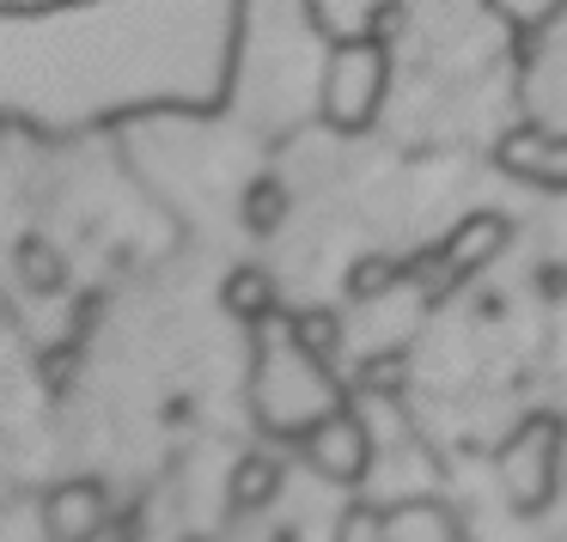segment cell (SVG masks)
Masks as SVG:
<instances>
[{"mask_svg":"<svg viewBox=\"0 0 567 542\" xmlns=\"http://www.w3.org/2000/svg\"><path fill=\"white\" fill-rule=\"evenodd\" d=\"M384 74H391L384 43L379 38H348L342 50L330 55V67H323V123L342 128V135L367 128L372 111H379Z\"/></svg>","mask_w":567,"mask_h":542,"instance_id":"cell-1","label":"cell"},{"mask_svg":"<svg viewBox=\"0 0 567 542\" xmlns=\"http://www.w3.org/2000/svg\"><path fill=\"white\" fill-rule=\"evenodd\" d=\"M555 445H561V427L555 420H530L513 445H501V481H506V500L518 512H537L555 488Z\"/></svg>","mask_w":567,"mask_h":542,"instance_id":"cell-2","label":"cell"},{"mask_svg":"<svg viewBox=\"0 0 567 542\" xmlns=\"http://www.w3.org/2000/svg\"><path fill=\"white\" fill-rule=\"evenodd\" d=\"M306 463L318 469L323 481H342V488H354L360 469H367V427H360L354 415H323L318 427H306Z\"/></svg>","mask_w":567,"mask_h":542,"instance_id":"cell-3","label":"cell"},{"mask_svg":"<svg viewBox=\"0 0 567 542\" xmlns=\"http://www.w3.org/2000/svg\"><path fill=\"white\" fill-rule=\"evenodd\" d=\"M43 530H50V542H92L104 530V488L99 481H62V488H50Z\"/></svg>","mask_w":567,"mask_h":542,"instance_id":"cell-4","label":"cell"},{"mask_svg":"<svg viewBox=\"0 0 567 542\" xmlns=\"http://www.w3.org/2000/svg\"><path fill=\"white\" fill-rule=\"evenodd\" d=\"M501 244H506V220H501V213H470V220L452 232V244H445L421 274H433V281H464V274H476Z\"/></svg>","mask_w":567,"mask_h":542,"instance_id":"cell-5","label":"cell"},{"mask_svg":"<svg viewBox=\"0 0 567 542\" xmlns=\"http://www.w3.org/2000/svg\"><path fill=\"white\" fill-rule=\"evenodd\" d=\"M501 171L525 177V184H537V189H567V140L518 128V135L501 140Z\"/></svg>","mask_w":567,"mask_h":542,"instance_id":"cell-6","label":"cell"},{"mask_svg":"<svg viewBox=\"0 0 567 542\" xmlns=\"http://www.w3.org/2000/svg\"><path fill=\"white\" fill-rule=\"evenodd\" d=\"M384 542H464L457 518L433 500H409L396 512H384Z\"/></svg>","mask_w":567,"mask_h":542,"instance_id":"cell-7","label":"cell"},{"mask_svg":"<svg viewBox=\"0 0 567 542\" xmlns=\"http://www.w3.org/2000/svg\"><path fill=\"white\" fill-rule=\"evenodd\" d=\"M281 493V463L275 457H245L233 469V512H257Z\"/></svg>","mask_w":567,"mask_h":542,"instance_id":"cell-8","label":"cell"},{"mask_svg":"<svg viewBox=\"0 0 567 542\" xmlns=\"http://www.w3.org/2000/svg\"><path fill=\"white\" fill-rule=\"evenodd\" d=\"M19 281H25L31 293H62L68 286L62 250H55L50 238H25V244H19Z\"/></svg>","mask_w":567,"mask_h":542,"instance_id":"cell-9","label":"cell"},{"mask_svg":"<svg viewBox=\"0 0 567 542\" xmlns=\"http://www.w3.org/2000/svg\"><path fill=\"white\" fill-rule=\"evenodd\" d=\"M269 305H275V281L262 269H238L233 281H226V311H233V317L262 323V317H269Z\"/></svg>","mask_w":567,"mask_h":542,"instance_id":"cell-10","label":"cell"},{"mask_svg":"<svg viewBox=\"0 0 567 542\" xmlns=\"http://www.w3.org/2000/svg\"><path fill=\"white\" fill-rule=\"evenodd\" d=\"M293 342L306 347L311 359L330 366L336 347H342V323H336V311H306V317H293Z\"/></svg>","mask_w":567,"mask_h":542,"instance_id":"cell-11","label":"cell"},{"mask_svg":"<svg viewBox=\"0 0 567 542\" xmlns=\"http://www.w3.org/2000/svg\"><path fill=\"white\" fill-rule=\"evenodd\" d=\"M281 220H287V189L281 184H250V196H245V226L250 232L269 238Z\"/></svg>","mask_w":567,"mask_h":542,"instance_id":"cell-12","label":"cell"},{"mask_svg":"<svg viewBox=\"0 0 567 542\" xmlns=\"http://www.w3.org/2000/svg\"><path fill=\"white\" fill-rule=\"evenodd\" d=\"M396 274H403V269H396L391 257H367V262H354V269H348V293H354V299H379Z\"/></svg>","mask_w":567,"mask_h":542,"instance_id":"cell-13","label":"cell"},{"mask_svg":"<svg viewBox=\"0 0 567 542\" xmlns=\"http://www.w3.org/2000/svg\"><path fill=\"white\" fill-rule=\"evenodd\" d=\"M336 542H384V518L367 512V505H354V512L342 518V530H336Z\"/></svg>","mask_w":567,"mask_h":542,"instance_id":"cell-14","label":"cell"},{"mask_svg":"<svg viewBox=\"0 0 567 542\" xmlns=\"http://www.w3.org/2000/svg\"><path fill=\"white\" fill-rule=\"evenodd\" d=\"M494 7H506V13L518 19V25H530V19H543L555 7V0H494Z\"/></svg>","mask_w":567,"mask_h":542,"instance_id":"cell-15","label":"cell"}]
</instances>
